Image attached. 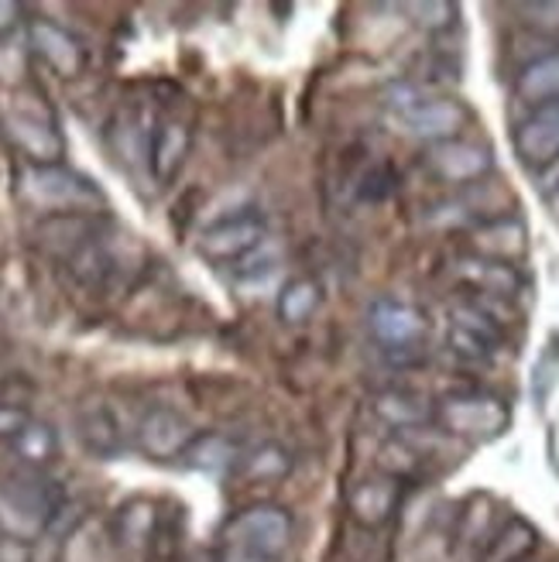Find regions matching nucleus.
<instances>
[{"mask_svg":"<svg viewBox=\"0 0 559 562\" xmlns=\"http://www.w3.org/2000/svg\"><path fill=\"white\" fill-rule=\"evenodd\" d=\"M63 508V491L38 470L11 473L0 481V536L38 542Z\"/></svg>","mask_w":559,"mask_h":562,"instance_id":"nucleus-1","label":"nucleus"},{"mask_svg":"<svg viewBox=\"0 0 559 562\" xmlns=\"http://www.w3.org/2000/svg\"><path fill=\"white\" fill-rule=\"evenodd\" d=\"M220 536H223V546L227 549L265 555V559L278 562L292 549L295 525H292V515L286 508L258 501V504H247V508L234 512L227 521H223Z\"/></svg>","mask_w":559,"mask_h":562,"instance_id":"nucleus-2","label":"nucleus"},{"mask_svg":"<svg viewBox=\"0 0 559 562\" xmlns=\"http://www.w3.org/2000/svg\"><path fill=\"white\" fill-rule=\"evenodd\" d=\"M497 299H470L454 305L450 313V333H446V344H450L454 357L467 363H491L505 344V319L497 316Z\"/></svg>","mask_w":559,"mask_h":562,"instance_id":"nucleus-3","label":"nucleus"},{"mask_svg":"<svg viewBox=\"0 0 559 562\" xmlns=\"http://www.w3.org/2000/svg\"><path fill=\"white\" fill-rule=\"evenodd\" d=\"M21 192L42 210H55L59 216H79L87 210L103 206V192L97 189V182H90L87 176L72 172L66 165H32L21 176Z\"/></svg>","mask_w":559,"mask_h":562,"instance_id":"nucleus-4","label":"nucleus"},{"mask_svg":"<svg viewBox=\"0 0 559 562\" xmlns=\"http://www.w3.org/2000/svg\"><path fill=\"white\" fill-rule=\"evenodd\" d=\"M368 329L378 340V347L395 363H415L423 360V347L429 336V323L412 302L402 299H378L368 308Z\"/></svg>","mask_w":559,"mask_h":562,"instance_id":"nucleus-5","label":"nucleus"},{"mask_svg":"<svg viewBox=\"0 0 559 562\" xmlns=\"http://www.w3.org/2000/svg\"><path fill=\"white\" fill-rule=\"evenodd\" d=\"M439 426L460 439H494L508 429V408L484 391H457L436 405Z\"/></svg>","mask_w":559,"mask_h":562,"instance_id":"nucleus-6","label":"nucleus"},{"mask_svg":"<svg viewBox=\"0 0 559 562\" xmlns=\"http://www.w3.org/2000/svg\"><path fill=\"white\" fill-rule=\"evenodd\" d=\"M268 240V220L258 210H237L200 234V255L216 265H237Z\"/></svg>","mask_w":559,"mask_h":562,"instance_id":"nucleus-7","label":"nucleus"},{"mask_svg":"<svg viewBox=\"0 0 559 562\" xmlns=\"http://www.w3.org/2000/svg\"><path fill=\"white\" fill-rule=\"evenodd\" d=\"M4 134L11 145L38 168L45 165H63L66 158V137L59 124L52 121V114L32 106H11L4 114Z\"/></svg>","mask_w":559,"mask_h":562,"instance_id":"nucleus-8","label":"nucleus"},{"mask_svg":"<svg viewBox=\"0 0 559 562\" xmlns=\"http://www.w3.org/2000/svg\"><path fill=\"white\" fill-rule=\"evenodd\" d=\"M195 436L200 432H195L192 422L169 405L148 408L142 418H137V429H134L137 449H142L148 460H158V463L182 460L189 453V446L195 442Z\"/></svg>","mask_w":559,"mask_h":562,"instance_id":"nucleus-9","label":"nucleus"},{"mask_svg":"<svg viewBox=\"0 0 559 562\" xmlns=\"http://www.w3.org/2000/svg\"><path fill=\"white\" fill-rule=\"evenodd\" d=\"M399 124L409 137L426 140V145H443V140L460 137V131L467 127V110L446 97H418L399 110Z\"/></svg>","mask_w":559,"mask_h":562,"instance_id":"nucleus-10","label":"nucleus"},{"mask_svg":"<svg viewBox=\"0 0 559 562\" xmlns=\"http://www.w3.org/2000/svg\"><path fill=\"white\" fill-rule=\"evenodd\" d=\"M405 494V481L388 473H371L347 491V515L360 528H384L391 518L399 515V504Z\"/></svg>","mask_w":559,"mask_h":562,"instance_id":"nucleus-11","label":"nucleus"},{"mask_svg":"<svg viewBox=\"0 0 559 562\" xmlns=\"http://www.w3.org/2000/svg\"><path fill=\"white\" fill-rule=\"evenodd\" d=\"M27 45L38 59L63 79H76L87 69V48L69 32V27L55 24L52 18H35L27 21Z\"/></svg>","mask_w":559,"mask_h":562,"instance_id":"nucleus-12","label":"nucleus"},{"mask_svg":"<svg viewBox=\"0 0 559 562\" xmlns=\"http://www.w3.org/2000/svg\"><path fill=\"white\" fill-rule=\"evenodd\" d=\"M426 165L429 172L450 186H470L491 172V151L478 140H443V145H429L426 151Z\"/></svg>","mask_w":559,"mask_h":562,"instance_id":"nucleus-13","label":"nucleus"},{"mask_svg":"<svg viewBox=\"0 0 559 562\" xmlns=\"http://www.w3.org/2000/svg\"><path fill=\"white\" fill-rule=\"evenodd\" d=\"M76 436L87 453L97 460H114L124 453L127 436H124V422L114 412V405H107L103 398L82 402L76 412Z\"/></svg>","mask_w":559,"mask_h":562,"instance_id":"nucleus-14","label":"nucleus"},{"mask_svg":"<svg viewBox=\"0 0 559 562\" xmlns=\"http://www.w3.org/2000/svg\"><path fill=\"white\" fill-rule=\"evenodd\" d=\"M515 151L528 168H536V172H543V168H549L559 158V100L536 106L533 114L518 124Z\"/></svg>","mask_w":559,"mask_h":562,"instance_id":"nucleus-15","label":"nucleus"},{"mask_svg":"<svg viewBox=\"0 0 559 562\" xmlns=\"http://www.w3.org/2000/svg\"><path fill=\"white\" fill-rule=\"evenodd\" d=\"M454 274L460 285H467L473 295L497 299V302H512L522 292V278L512 265L505 261H491L481 255H467L454 265Z\"/></svg>","mask_w":559,"mask_h":562,"instance_id":"nucleus-16","label":"nucleus"},{"mask_svg":"<svg viewBox=\"0 0 559 562\" xmlns=\"http://www.w3.org/2000/svg\"><path fill=\"white\" fill-rule=\"evenodd\" d=\"M189 148H192V131L182 121H161L148 137V165L155 182L169 186L182 172Z\"/></svg>","mask_w":559,"mask_h":562,"instance_id":"nucleus-17","label":"nucleus"},{"mask_svg":"<svg viewBox=\"0 0 559 562\" xmlns=\"http://www.w3.org/2000/svg\"><path fill=\"white\" fill-rule=\"evenodd\" d=\"M374 415L391 429L412 432V429H423L426 422L436 415V408L423 395H415V391L388 387V391H381V395H374Z\"/></svg>","mask_w":559,"mask_h":562,"instance_id":"nucleus-18","label":"nucleus"},{"mask_svg":"<svg viewBox=\"0 0 559 562\" xmlns=\"http://www.w3.org/2000/svg\"><path fill=\"white\" fill-rule=\"evenodd\" d=\"M536 549H539V531L525 518H508L488 536L481 549V562H525Z\"/></svg>","mask_w":559,"mask_h":562,"instance_id":"nucleus-19","label":"nucleus"},{"mask_svg":"<svg viewBox=\"0 0 559 562\" xmlns=\"http://www.w3.org/2000/svg\"><path fill=\"white\" fill-rule=\"evenodd\" d=\"M515 93L528 106H546L559 100V48L543 52L539 59H533L518 72Z\"/></svg>","mask_w":559,"mask_h":562,"instance_id":"nucleus-20","label":"nucleus"},{"mask_svg":"<svg viewBox=\"0 0 559 562\" xmlns=\"http://www.w3.org/2000/svg\"><path fill=\"white\" fill-rule=\"evenodd\" d=\"M522 250H525V227L512 216L491 220L484 227L473 231V255H481V258L512 265Z\"/></svg>","mask_w":559,"mask_h":562,"instance_id":"nucleus-21","label":"nucleus"},{"mask_svg":"<svg viewBox=\"0 0 559 562\" xmlns=\"http://www.w3.org/2000/svg\"><path fill=\"white\" fill-rule=\"evenodd\" d=\"M320 302H323V285H320V281L310 278V274H295V278L286 281L282 292H278L275 313H278V319H282V323L299 326V323H305L316 313Z\"/></svg>","mask_w":559,"mask_h":562,"instance_id":"nucleus-22","label":"nucleus"},{"mask_svg":"<svg viewBox=\"0 0 559 562\" xmlns=\"http://www.w3.org/2000/svg\"><path fill=\"white\" fill-rule=\"evenodd\" d=\"M114 528L124 549H148L158 536V508L145 497H134L118 512Z\"/></svg>","mask_w":559,"mask_h":562,"instance_id":"nucleus-23","label":"nucleus"},{"mask_svg":"<svg viewBox=\"0 0 559 562\" xmlns=\"http://www.w3.org/2000/svg\"><path fill=\"white\" fill-rule=\"evenodd\" d=\"M234 470L244 476L247 484H275V481H282V476H289L292 453L278 442H261L255 449H247Z\"/></svg>","mask_w":559,"mask_h":562,"instance_id":"nucleus-24","label":"nucleus"},{"mask_svg":"<svg viewBox=\"0 0 559 562\" xmlns=\"http://www.w3.org/2000/svg\"><path fill=\"white\" fill-rule=\"evenodd\" d=\"M241 446L227 436V432H200L195 442L189 446V453L182 457L192 470H206V473H220L241 463Z\"/></svg>","mask_w":559,"mask_h":562,"instance_id":"nucleus-25","label":"nucleus"},{"mask_svg":"<svg viewBox=\"0 0 559 562\" xmlns=\"http://www.w3.org/2000/svg\"><path fill=\"white\" fill-rule=\"evenodd\" d=\"M11 453L27 467V470H45L55 457H59V432L48 422L32 418L21 429V436L11 442Z\"/></svg>","mask_w":559,"mask_h":562,"instance_id":"nucleus-26","label":"nucleus"},{"mask_svg":"<svg viewBox=\"0 0 559 562\" xmlns=\"http://www.w3.org/2000/svg\"><path fill=\"white\" fill-rule=\"evenodd\" d=\"M418 460H423V457L415 453L412 442L405 436H399V439L384 442V449H381V473L399 476V481H409V476L418 470Z\"/></svg>","mask_w":559,"mask_h":562,"instance_id":"nucleus-27","label":"nucleus"},{"mask_svg":"<svg viewBox=\"0 0 559 562\" xmlns=\"http://www.w3.org/2000/svg\"><path fill=\"white\" fill-rule=\"evenodd\" d=\"M518 14L539 27V32H559V0H539V4H522Z\"/></svg>","mask_w":559,"mask_h":562,"instance_id":"nucleus-28","label":"nucleus"},{"mask_svg":"<svg viewBox=\"0 0 559 562\" xmlns=\"http://www.w3.org/2000/svg\"><path fill=\"white\" fill-rule=\"evenodd\" d=\"M32 422V412L18 402H0V442H14L21 429Z\"/></svg>","mask_w":559,"mask_h":562,"instance_id":"nucleus-29","label":"nucleus"},{"mask_svg":"<svg viewBox=\"0 0 559 562\" xmlns=\"http://www.w3.org/2000/svg\"><path fill=\"white\" fill-rule=\"evenodd\" d=\"M415 18H418V24H426V27H446L454 18H457V8L454 4H412L409 8Z\"/></svg>","mask_w":559,"mask_h":562,"instance_id":"nucleus-30","label":"nucleus"},{"mask_svg":"<svg viewBox=\"0 0 559 562\" xmlns=\"http://www.w3.org/2000/svg\"><path fill=\"white\" fill-rule=\"evenodd\" d=\"M0 562H32V542L0 536Z\"/></svg>","mask_w":559,"mask_h":562,"instance_id":"nucleus-31","label":"nucleus"},{"mask_svg":"<svg viewBox=\"0 0 559 562\" xmlns=\"http://www.w3.org/2000/svg\"><path fill=\"white\" fill-rule=\"evenodd\" d=\"M21 21V4H11V0H0V42H4Z\"/></svg>","mask_w":559,"mask_h":562,"instance_id":"nucleus-32","label":"nucleus"},{"mask_svg":"<svg viewBox=\"0 0 559 562\" xmlns=\"http://www.w3.org/2000/svg\"><path fill=\"white\" fill-rule=\"evenodd\" d=\"M539 186H543V192H546V195L559 189V158H556L549 168H543V172H539Z\"/></svg>","mask_w":559,"mask_h":562,"instance_id":"nucleus-33","label":"nucleus"},{"mask_svg":"<svg viewBox=\"0 0 559 562\" xmlns=\"http://www.w3.org/2000/svg\"><path fill=\"white\" fill-rule=\"evenodd\" d=\"M220 562H275V559H265V555H250V552H237V549H227V546H223V552H220Z\"/></svg>","mask_w":559,"mask_h":562,"instance_id":"nucleus-34","label":"nucleus"},{"mask_svg":"<svg viewBox=\"0 0 559 562\" xmlns=\"http://www.w3.org/2000/svg\"><path fill=\"white\" fill-rule=\"evenodd\" d=\"M549 213H552V220L559 223V189H556V192H549Z\"/></svg>","mask_w":559,"mask_h":562,"instance_id":"nucleus-35","label":"nucleus"}]
</instances>
